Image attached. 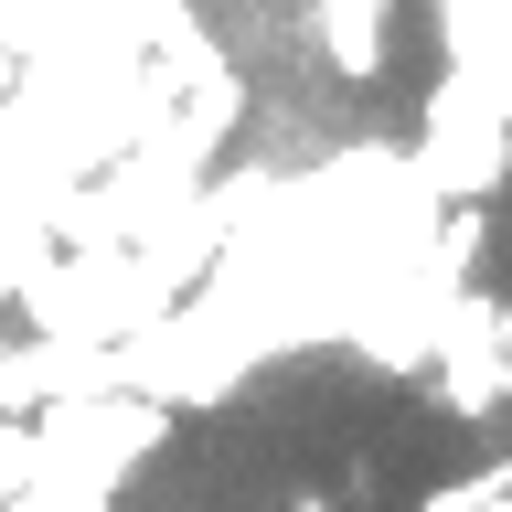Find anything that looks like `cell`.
<instances>
[{
    "mask_svg": "<svg viewBox=\"0 0 512 512\" xmlns=\"http://www.w3.org/2000/svg\"><path fill=\"white\" fill-rule=\"evenodd\" d=\"M416 512H512V448H491L470 480H438Z\"/></svg>",
    "mask_w": 512,
    "mask_h": 512,
    "instance_id": "1",
    "label": "cell"
}]
</instances>
